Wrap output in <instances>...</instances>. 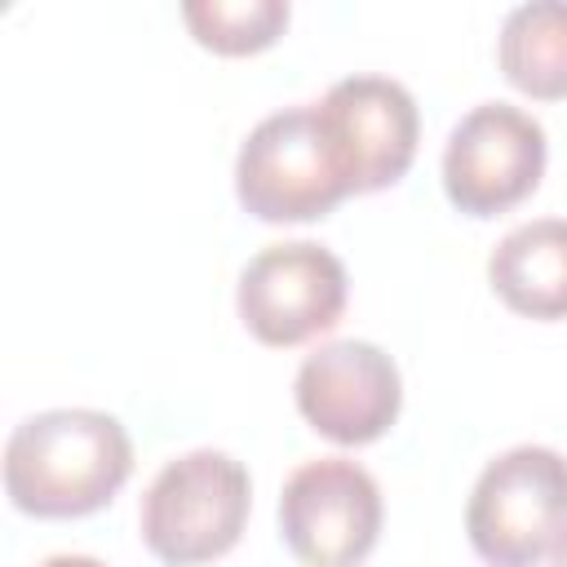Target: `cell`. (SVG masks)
<instances>
[{
  "mask_svg": "<svg viewBox=\"0 0 567 567\" xmlns=\"http://www.w3.org/2000/svg\"><path fill=\"white\" fill-rule=\"evenodd\" d=\"M554 567H567V532H563L558 545H554Z\"/></svg>",
  "mask_w": 567,
  "mask_h": 567,
  "instance_id": "14",
  "label": "cell"
},
{
  "mask_svg": "<svg viewBox=\"0 0 567 567\" xmlns=\"http://www.w3.org/2000/svg\"><path fill=\"white\" fill-rule=\"evenodd\" d=\"M182 18L217 53H257L288 27V0H186Z\"/></svg>",
  "mask_w": 567,
  "mask_h": 567,
  "instance_id": "12",
  "label": "cell"
},
{
  "mask_svg": "<svg viewBox=\"0 0 567 567\" xmlns=\"http://www.w3.org/2000/svg\"><path fill=\"white\" fill-rule=\"evenodd\" d=\"M239 319L266 346H301L346 310V266L332 248L288 239L261 248L239 270Z\"/></svg>",
  "mask_w": 567,
  "mask_h": 567,
  "instance_id": "7",
  "label": "cell"
},
{
  "mask_svg": "<svg viewBox=\"0 0 567 567\" xmlns=\"http://www.w3.org/2000/svg\"><path fill=\"white\" fill-rule=\"evenodd\" d=\"M133 470L128 430L97 408H49L13 425L4 492L22 514L80 518L102 509Z\"/></svg>",
  "mask_w": 567,
  "mask_h": 567,
  "instance_id": "1",
  "label": "cell"
},
{
  "mask_svg": "<svg viewBox=\"0 0 567 567\" xmlns=\"http://www.w3.org/2000/svg\"><path fill=\"white\" fill-rule=\"evenodd\" d=\"M501 71L532 97H567V0H527L501 22Z\"/></svg>",
  "mask_w": 567,
  "mask_h": 567,
  "instance_id": "11",
  "label": "cell"
},
{
  "mask_svg": "<svg viewBox=\"0 0 567 567\" xmlns=\"http://www.w3.org/2000/svg\"><path fill=\"white\" fill-rule=\"evenodd\" d=\"M496 297L527 319H567V221L536 217L514 226L487 257Z\"/></svg>",
  "mask_w": 567,
  "mask_h": 567,
  "instance_id": "10",
  "label": "cell"
},
{
  "mask_svg": "<svg viewBox=\"0 0 567 567\" xmlns=\"http://www.w3.org/2000/svg\"><path fill=\"white\" fill-rule=\"evenodd\" d=\"M252 505L248 470L217 447H195L168 461L142 496V540L168 567L221 558Z\"/></svg>",
  "mask_w": 567,
  "mask_h": 567,
  "instance_id": "2",
  "label": "cell"
},
{
  "mask_svg": "<svg viewBox=\"0 0 567 567\" xmlns=\"http://www.w3.org/2000/svg\"><path fill=\"white\" fill-rule=\"evenodd\" d=\"M545 173V128L509 102H478L443 146V190L470 217L523 204Z\"/></svg>",
  "mask_w": 567,
  "mask_h": 567,
  "instance_id": "6",
  "label": "cell"
},
{
  "mask_svg": "<svg viewBox=\"0 0 567 567\" xmlns=\"http://www.w3.org/2000/svg\"><path fill=\"white\" fill-rule=\"evenodd\" d=\"M40 567H106V563H97V558H89V554H53V558H44Z\"/></svg>",
  "mask_w": 567,
  "mask_h": 567,
  "instance_id": "13",
  "label": "cell"
},
{
  "mask_svg": "<svg viewBox=\"0 0 567 567\" xmlns=\"http://www.w3.org/2000/svg\"><path fill=\"white\" fill-rule=\"evenodd\" d=\"M235 195L261 221H310L350 195L319 102L284 106L244 137L235 159Z\"/></svg>",
  "mask_w": 567,
  "mask_h": 567,
  "instance_id": "3",
  "label": "cell"
},
{
  "mask_svg": "<svg viewBox=\"0 0 567 567\" xmlns=\"http://www.w3.org/2000/svg\"><path fill=\"white\" fill-rule=\"evenodd\" d=\"M279 532L306 567H359L381 532L377 478L350 456H319L288 474Z\"/></svg>",
  "mask_w": 567,
  "mask_h": 567,
  "instance_id": "5",
  "label": "cell"
},
{
  "mask_svg": "<svg viewBox=\"0 0 567 567\" xmlns=\"http://www.w3.org/2000/svg\"><path fill=\"white\" fill-rule=\"evenodd\" d=\"M292 390L301 416L341 447L381 439L403 408V381L394 359L381 346L354 337L328 341L306 354Z\"/></svg>",
  "mask_w": 567,
  "mask_h": 567,
  "instance_id": "8",
  "label": "cell"
},
{
  "mask_svg": "<svg viewBox=\"0 0 567 567\" xmlns=\"http://www.w3.org/2000/svg\"><path fill=\"white\" fill-rule=\"evenodd\" d=\"M319 115L350 190H381L408 173L421 137V115L399 80L346 75L323 93Z\"/></svg>",
  "mask_w": 567,
  "mask_h": 567,
  "instance_id": "9",
  "label": "cell"
},
{
  "mask_svg": "<svg viewBox=\"0 0 567 567\" xmlns=\"http://www.w3.org/2000/svg\"><path fill=\"white\" fill-rule=\"evenodd\" d=\"M465 532L492 567H536L567 532V456L540 443H518L483 465Z\"/></svg>",
  "mask_w": 567,
  "mask_h": 567,
  "instance_id": "4",
  "label": "cell"
}]
</instances>
